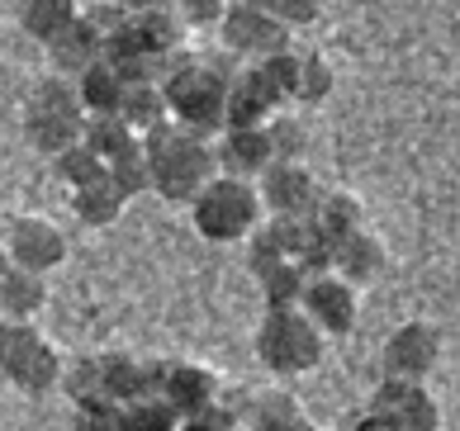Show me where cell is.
Wrapping results in <instances>:
<instances>
[{
	"label": "cell",
	"mask_w": 460,
	"mask_h": 431,
	"mask_svg": "<svg viewBox=\"0 0 460 431\" xmlns=\"http://www.w3.org/2000/svg\"><path fill=\"white\" fill-rule=\"evenodd\" d=\"M81 143H86V147L95 152V157L110 166V162L119 157V152L128 147V143H138V133H133L119 114H105V119H86V137H81Z\"/></svg>",
	"instance_id": "cell-24"
},
{
	"label": "cell",
	"mask_w": 460,
	"mask_h": 431,
	"mask_svg": "<svg viewBox=\"0 0 460 431\" xmlns=\"http://www.w3.org/2000/svg\"><path fill=\"white\" fill-rule=\"evenodd\" d=\"M119 119L147 137L152 128H162V124H172V110H166V95H162V81H128V91H124V105H119Z\"/></svg>",
	"instance_id": "cell-20"
},
{
	"label": "cell",
	"mask_w": 460,
	"mask_h": 431,
	"mask_svg": "<svg viewBox=\"0 0 460 431\" xmlns=\"http://www.w3.org/2000/svg\"><path fill=\"white\" fill-rule=\"evenodd\" d=\"M53 53V66H58V76H81L86 66H95V62H105V33H100L86 14L62 33V39L48 48Z\"/></svg>",
	"instance_id": "cell-16"
},
{
	"label": "cell",
	"mask_w": 460,
	"mask_h": 431,
	"mask_svg": "<svg viewBox=\"0 0 460 431\" xmlns=\"http://www.w3.org/2000/svg\"><path fill=\"white\" fill-rule=\"evenodd\" d=\"M257 431H309L299 403L289 393H261L257 399Z\"/></svg>",
	"instance_id": "cell-29"
},
{
	"label": "cell",
	"mask_w": 460,
	"mask_h": 431,
	"mask_svg": "<svg viewBox=\"0 0 460 431\" xmlns=\"http://www.w3.org/2000/svg\"><path fill=\"white\" fill-rule=\"evenodd\" d=\"M72 209H76V218L86 223V228H114V223L124 218V209H128V195L110 176H100L91 185L72 189Z\"/></svg>",
	"instance_id": "cell-19"
},
{
	"label": "cell",
	"mask_w": 460,
	"mask_h": 431,
	"mask_svg": "<svg viewBox=\"0 0 460 431\" xmlns=\"http://www.w3.org/2000/svg\"><path fill=\"white\" fill-rule=\"evenodd\" d=\"M380 360H385V379H413V384H422L441 360V332L432 322H403L389 332Z\"/></svg>",
	"instance_id": "cell-8"
},
{
	"label": "cell",
	"mask_w": 460,
	"mask_h": 431,
	"mask_svg": "<svg viewBox=\"0 0 460 431\" xmlns=\"http://www.w3.org/2000/svg\"><path fill=\"white\" fill-rule=\"evenodd\" d=\"M48 303V275L10 266L0 275V322H29Z\"/></svg>",
	"instance_id": "cell-18"
},
{
	"label": "cell",
	"mask_w": 460,
	"mask_h": 431,
	"mask_svg": "<svg viewBox=\"0 0 460 431\" xmlns=\"http://www.w3.org/2000/svg\"><path fill=\"white\" fill-rule=\"evenodd\" d=\"M332 62L318 57V53H304L299 66H295V105H323V100L332 95Z\"/></svg>",
	"instance_id": "cell-23"
},
{
	"label": "cell",
	"mask_w": 460,
	"mask_h": 431,
	"mask_svg": "<svg viewBox=\"0 0 460 431\" xmlns=\"http://www.w3.org/2000/svg\"><path fill=\"white\" fill-rule=\"evenodd\" d=\"M323 351H328V337L314 327V318L304 308H266V318L257 327V356L270 374H309Z\"/></svg>",
	"instance_id": "cell-5"
},
{
	"label": "cell",
	"mask_w": 460,
	"mask_h": 431,
	"mask_svg": "<svg viewBox=\"0 0 460 431\" xmlns=\"http://www.w3.org/2000/svg\"><path fill=\"white\" fill-rule=\"evenodd\" d=\"M0 389H5V379H0Z\"/></svg>",
	"instance_id": "cell-38"
},
{
	"label": "cell",
	"mask_w": 460,
	"mask_h": 431,
	"mask_svg": "<svg viewBox=\"0 0 460 431\" xmlns=\"http://www.w3.org/2000/svg\"><path fill=\"white\" fill-rule=\"evenodd\" d=\"M218 29H224L228 53H237V57L266 62V57L289 53V29L276 20V14H266V10L257 5V0L228 5V10H224V20H218Z\"/></svg>",
	"instance_id": "cell-7"
},
{
	"label": "cell",
	"mask_w": 460,
	"mask_h": 431,
	"mask_svg": "<svg viewBox=\"0 0 460 431\" xmlns=\"http://www.w3.org/2000/svg\"><path fill=\"white\" fill-rule=\"evenodd\" d=\"M0 379L39 399L62 384V356L33 322H0Z\"/></svg>",
	"instance_id": "cell-6"
},
{
	"label": "cell",
	"mask_w": 460,
	"mask_h": 431,
	"mask_svg": "<svg viewBox=\"0 0 460 431\" xmlns=\"http://www.w3.org/2000/svg\"><path fill=\"white\" fill-rule=\"evenodd\" d=\"M214 157H218V176H237V180H261L266 166H276L266 128H224Z\"/></svg>",
	"instance_id": "cell-13"
},
{
	"label": "cell",
	"mask_w": 460,
	"mask_h": 431,
	"mask_svg": "<svg viewBox=\"0 0 460 431\" xmlns=\"http://www.w3.org/2000/svg\"><path fill=\"white\" fill-rule=\"evenodd\" d=\"M5 270H10V256H5V251H0V275H5Z\"/></svg>",
	"instance_id": "cell-36"
},
{
	"label": "cell",
	"mask_w": 460,
	"mask_h": 431,
	"mask_svg": "<svg viewBox=\"0 0 460 431\" xmlns=\"http://www.w3.org/2000/svg\"><path fill=\"white\" fill-rule=\"evenodd\" d=\"M20 20H24L29 39H39L43 48H53L62 33L81 20V10H76V0H24Z\"/></svg>",
	"instance_id": "cell-21"
},
{
	"label": "cell",
	"mask_w": 460,
	"mask_h": 431,
	"mask_svg": "<svg viewBox=\"0 0 460 431\" xmlns=\"http://www.w3.org/2000/svg\"><path fill=\"white\" fill-rule=\"evenodd\" d=\"M309 223L337 247L342 237H351V233L366 228V209H361V199H351V195H318Z\"/></svg>",
	"instance_id": "cell-22"
},
{
	"label": "cell",
	"mask_w": 460,
	"mask_h": 431,
	"mask_svg": "<svg viewBox=\"0 0 460 431\" xmlns=\"http://www.w3.org/2000/svg\"><path fill=\"white\" fill-rule=\"evenodd\" d=\"M58 176L72 185V189H81V185H91V180L105 176V162H100L86 143H76V147H66L62 157H58Z\"/></svg>",
	"instance_id": "cell-30"
},
{
	"label": "cell",
	"mask_w": 460,
	"mask_h": 431,
	"mask_svg": "<svg viewBox=\"0 0 460 431\" xmlns=\"http://www.w3.org/2000/svg\"><path fill=\"white\" fill-rule=\"evenodd\" d=\"M147 147V171H152V189L166 204H195V195L218 176V157L214 143L199 137L181 124H162L143 137Z\"/></svg>",
	"instance_id": "cell-1"
},
{
	"label": "cell",
	"mask_w": 460,
	"mask_h": 431,
	"mask_svg": "<svg viewBox=\"0 0 460 431\" xmlns=\"http://www.w3.org/2000/svg\"><path fill=\"white\" fill-rule=\"evenodd\" d=\"M266 14H276L285 29H299V24H314L323 14V0H257Z\"/></svg>",
	"instance_id": "cell-32"
},
{
	"label": "cell",
	"mask_w": 460,
	"mask_h": 431,
	"mask_svg": "<svg viewBox=\"0 0 460 431\" xmlns=\"http://www.w3.org/2000/svg\"><path fill=\"white\" fill-rule=\"evenodd\" d=\"M261 289H266V308H299L304 289H309V275H304V266L285 261V266H270L266 275H257Z\"/></svg>",
	"instance_id": "cell-25"
},
{
	"label": "cell",
	"mask_w": 460,
	"mask_h": 431,
	"mask_svg": "<svg viewBox=\"0 0 460 431\" xmlns=\"http://www.w3.org/2000/svg\"><path fill=\"white\" fill-rule=\"evenodd\" d=\"M10 266L33 270V275H48L53 266L66 261V237L53 218H39V214H24L10 223V242H5Z\"/></svg>",
	"instance_id": "cell-9"
},
{
	"label": "cell",
	"mask_w": 460,
	"mask_h": 431,
	"mask_svg": "<svg viewBox=\"0 0 460 431\" xmlns=\"http://www.w3.org/2000/svg\"><path fill=\"white\" fill-rule=\"evenodd\" d=\"M105 176H110L119 189H124L128 199H133V195H143V189H152V171H147V147H143V137L119 152V157L105 166Z\"/></svg>",
	"instance_id": "cell-26"
},
{
	"label": "cell",
	"mask_w": 460,
	"mask_h": 431,
	"mask_svg": "<svg viewBox=\"0 0 460 431\" xmlns=\"http://www.w3.org/2000/svg\"><path fill=\"white\" fill-rule=\"evenodd\" d=\"M228 5H243V0H228Z\"/></svg>",
	"instance_id": "cell-37"
},
{
	"label": "cell",
	"mask_w": 460,
	"mask_h": 431,
	"mask_svg": "<svg viewBox=\"0 0 460 431\" xmlns=\"http://www.w3.org/2000/svg\"><path fill=\"white\" fill-rule=\"evenodd\" d=\"M385 261H389V251H385V242L375 233H351V237H342V242L332 247V275H342L347 285H370V280H380L385 275Z\"/></svg>",
	"instance_id": "cell-15"
},
{
	"label": "cell",
	"mask_w": 460,
	"mask_h": 431,
	"mask_svg": "<svg viewBox=\"0 0 460 431\" xmlns=\"http://www.w3.org/2000/svg\"><path fill=\"white\" fill-rule=\"evenodd\" d=\"M299 308L314 318V327L323 337H347L356 318H361V299H356V285H347L342 275H314L309 289H304Z\"/></svg>",
	"instance_id": "cell-11"
},
{
	"label": "cell",
	"mask_w": 460,
	"mask_h": 431,
	"mask_svg": "<svg viewBox=\"0 0 460 431\" xmlns=\"http://www.w3.org/2000/svg\"><path fill=\"white\" fill-rule=\"evenodd\" d=\"M214 393H218V379H214V370H204V365H166L162 370L157 399L172 408L176 418H199V412H209Z\"/></svg>",
	"instance_id": "cell-14"
},
{
	"label": "cell",
	"mask_w": 460,
	"mask_h": 431,
	"mask_svg": "<svg viewBox=\"0 0 460 431\" xmlns=\"http://www.w3.org/2000/svg\"><path fill=\"white\" fill-rule=\"evenodd\" d=\"M162 95L166 110L181 128H190L199 137H209L224 128V110H228V76L209 62H190L181 57L176 66H166L162 76Z\"/></svg>",
	"instance_id": "cell-2"
},
{
	"label": "cell",
	"mask_w": 460,
	"mask_h": 431,
	"mask_svg": "<svg viewBox=\"0 0 460 431\" xmlns=\"http://www.w3.org/2000/svg\"><path fill=\"white\" fill-rule=\"evenodd\" d=\"M370 412L389 418L399 431H441V403L428 393V384H413V379H380Z\"/></svg>",
	"instance_id": "cell-10"
},
{
	"label": "cell",
	"mask_w": 460,
	"mask_h": 431,
	"mask_svg": "<svg viewBox=\"0 0 460 431\" xmlns=\"http://www.w3.org/2000/svg\"><path fill=\"white\" fill-rule=\"evenodd\" d=\"M351 431H399L394 422H389V418H380V412H366V418L361 422H356Z\"/></svg>",
	"instance_id": "cell-34"
},
{
	"label": "cell",
	"mask_w": 460,
	"mask_h": 431,
	"mask_svg": "<svg viewBox=\"0 0 460 431\" xmlns=\"http://www.w3.org/2000/svg\"><path fill=\"white\" fill-rule=\"evenodd\" d=\"M266 143H270V157L276 162H304V152H309V128H304L295 114H276L266 124Z\"/></svg>",
	"instance_id": "cell-28"
},
{
	"label": "cell",
	"mask_w": 460,
	"mask_h": 431,
	"mask_svg": "<svg viewBox=\"0 0 460 431\" xmlns=\"http://www.w3.org/2000/svg\"><path fill=\"white\" fill-rule=\"evenodd\" d=\"M124 14H143V10H152V5H162V0H114Z\"/></svg>",
	"instance_id": "cell-35"
},
{
	"label": "cell",
	"mask_w": 460,
	"mask_h": 431,
	"mask_svg": "<svg viewBox=\"0 0 460 431\" xmlns=\"http://www.w3.org/2000/svg\"><path fill=\"white\" fill-rule=\"evenodd\" d=\"M24 133L39 152H48V157H62L66 147H76L81 137H86V110H81L76 85L66 76H48L29 91Z\"/></svg>",
	"instance_id": "cell-4"
},
{
	"label": "cell",
	"mask_w": 460,
	"mask_h": 431,
	"mask_svg": "<svg viewBox=\"0 0 460 431\" xmlns=\"http://www.w3.org/2000/svg\"><path fill=\"white\" fill-rule=\"evenodd\" d=\"M119 412L114 403H105V399H95V403H81L76 408V418H72V431H119Z\"/></svg>",
	"instance_id": "cell-33"
},
{
	"label": "cell",
	"mask_w": 460,
	"mask_h": 431,
	"mask_svg": "<svg viewBox=\"0 0 460 431\" xmlns=\"http://www.w3.org/2000/svg\"><path fill=\"white\" fill-rule=\"evenodd\" d=\"M76 100H81V110H86V119H105V114H119V105H124V91H128V81L119 66L110 62H95L86 66L76 81Z\"/></svg>",
	"instance_id": "cell-17"
},
{
	"label": "cell",
	"mask_w": 460,
	"mask_h": 431,
	"mask_svg": "<svg viewBox=\"0 0 460 431\" xmlns=\"http://www.w3.org/2000/svg\"><path fill=\"white\" fill-rule=\"evenodd\" d=\"M261 195H257V180H237V176H214L209 185L195 195L190 204V218H195V233L204 242H243L261 228Z\"/></svg>",
	"instance_id": "cell-3"
},
{
	"label": "cell",
	"mask_w": 460,
	"mask_h": 431,
	"mask_svg": "<svg viewBox=\"0 0 460 431\" xmlns=\"http://www.w3.org/2000/svg\"><path fill=\"white\" fill-rule=\"evenodd\" d=\"M257 195L261 209H270V218H309L318 204V185L304 171V162H276L257 180Z\"/></svg>",
	"instance_id": "cell-12"
},
{
	"label": "cell",
	"mask_w": 460,
	"mask_h": 431,
	"mask_svg": "<svg viewBox=\"0 0 460 431\" xmlns=\"http://www.w3.org/2000/svg\"><path fill=\"white\" fill-rule=\"evenodd\" d=\"M172 14L185 24V29H204V24H218L228 10V0H166Z\"/></svg>",
	"instance_id": "cell-31"
},
{
	"label": "cell",
	"mask_w": 460,
	"mask_h": 431,
	"mask_svg": "<svg viewBox=\"0 0 460 431\" xmlns=\"http://www.w3.org/2000/svg\"><path fill=\"white\" fill-rule=\"evenodd\" d=\"M62 389L72 393V403H95L105 399V374H100V356H76L72 365H62Z\"/></svg>",
	"instance_id": "cell-27"
}]
</instances>
